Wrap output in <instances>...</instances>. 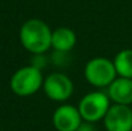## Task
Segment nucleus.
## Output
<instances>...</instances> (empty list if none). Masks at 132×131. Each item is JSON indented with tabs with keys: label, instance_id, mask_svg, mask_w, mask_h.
Wrapping results in <instances>:
<instances>
[{
	"label": "nucleus",
	"instance_id": "8",
	"mask_svg": "<svg viewBox=\"0 0 132 131\" xmlns=\"http://www.w3.org/2000/svg\"><path fill=\"white\" fill-rule=\"evenodd\" d=\"M106 94L114 104L131 105L132 104V79L117 77L106 87Z\"/></svg>",
	"mask_w": 132,
	"mask_h": 131
},
{
	"label": "nucleus",
	"instance_id": "6",
	"mask_svg": "<svg viewBox=\"0 0 132 131\" xmlns=\"http://www.w3.org/2000/svg\"><path fill=\"white\" fill-rule=\"evenodd\" d=\"M103 122L106 131H132V108L130 105L112 104Z\"/></svg>",
	"mask_w": 132,
	"mask_h": 131
},
{
	"label": "nucleus",
	"instance_id": "10",
	"mask_svg": "<svg viewBox=\"0 0 132 131\" xmlns=\"http://www.w3.org/2000/svg\"><path fill=\"white\" fill-rule=\"evenodd\" d=\"M118 77L132 79V49H122L113 59Z\"/></svg>",
	"mask_w": 132,
	"mask_h": 131
},
{
	"label": "nucleus",
	"instance_id": "13",
	"mask_svg": "<svg viewBox=\"0 0 132 131\" xmlns=\"http://www.w3.org/2000/svg\"><path fill=\"white\" fill-rule=\"evenodd\" d=\"M76 131H96V127L92 122H87V121H82V124L78 126V129Z\"/></svg>",
	"mask_w": 132,
	"mask_h": 131
},
{
	"label": "nucleus",
	"instance_id": "9",
	"mask_svg": "<svg viewBox=\"0 0 132 131\" xmlns=\"http://www.w3.org/2000/svg\"><path fill=\"white\" fill-rule=\"evenodd\" d=\"M77 43L76 32L69 27H56L51 34V49L69 53Z\"/></svg>",
	"mask_w": 132,
	"mask_h": 131
},
{
	"label": "nucleus",
	"instance_id": "7",
	"mask_svg": "<svg viewBox=\"0 0 132 131\" xmlns=\"http://www.w3.org/2000/svg\"><path fill=\"white\" fill-rule=\"evenodd\" d=\"M51 121L56 131H76L84 120L77 107L63 103L54 111Z\"/></svg>",
	"mask_w": 132,
	"mask_h": 131
},
{
	"label": "nucleus",
	"instance_id": "11",
	"mask_svg": "<svg viewBox=\"0 0 132 131\" xmlns=\"http://www.w3.org/2000/svg\"><path fill=\"white\" fill-rule=\"evenodd\" d=\"M49 59L51 60V63L56 67H65L69 63V53L65 51H58V50H53L51 55L49 57Z\"/></svg>",
	"mask_w": 132,
	"mask_h": 131
},
{
	"label": "nucleus",
	"instance_id": "3",
	"mask_svg": "<svg viewBox=\"0 0 132 131\" xmlns=\"http://www.w3.org/2000/svg\"><path fill=\"white\" fill-rule=\"evenodd\" d=\"M84 75L88 84L96 89L108 87L118 77L113 59L105 57L91 58L85 66Z\"/></svg>",
	"mask_w": 132,
	"mask_h": 131
},
{
	"label": "nucleus",
	"instance_id": "1",
	"mask_svg": "<svg viewBox=\"0 0 132 131\" xmlns=\"http://www.w3.org/2000/svg\"><path fill=\"white\" fill-rule=\"evenodd\" d=\"M53 30L49 25L39 18L26 21L19 30V41L31 54H45L51 49Z\"/></svg>",
	"mask_w": 132,
	"mask_h": 131
},
{
	"label": "nucleus",
	"instance_id": "4",
	"mask_svg": "<svg viewBox=\"0 0 132 131\" xmlns=\"http://www.w3.org/2000/svg\"><path fill=\"white\" fill-rule=\"evenodd\" d=\"M110 99L106 91L95 90L84 95L77 105L84 121L96 124L103 121L108 109L110 108Z\"/></svg>",
	"mask_w": 132,
	"mask_h": 131
},
{
	"label": "nucleus",
	"instance_id": "2",
	"mask_svg": "<svg viewBox=\"0 0 132 131\" xmlns=\"http://www.w3.org/2000/svg\"><path fill=\"white\" fill-rule=\"evenodd\" d=\"M44 79L43 71L28 64L18 68L12 75L9 86L13 94H15L17 96L26 98L36 94L43 89Z\"/></svg>",
	"mask_w": 132,
	"mask_h": 131
},
{
	"label": "nucleus",
	"instance_id": "5",
	"mask_svg": "<svg viewBox=\"0 0 132 131\" xmlns=\"http://www.w3.org/2000/svg\"><path fill=\"white\" fill-rule=\"evenodd\" d=\"M43 90L45 95L56 103L67 102L75 91L73 81L63 72H53L44 79Z\"/></svg>",
	"mask_w": 132,
	"mask_h": 131
},
{
	"label": "nucleus",
	"instance_id": "12",
	"mask_svg": "<svg viewBox=\"0 0 132 131\" xmlns=\"http://www.w3.org/2000/svg\"><path fill=\"white\" fill-rule=\"evenodd\" d=\"M47 64H49V57H46V53L45 54H32L31 55L30 66L43 71L44 68H46Z\"/></svg>",
	"mask_w": 132,
	"mask_h": 131
}]
</instances>
